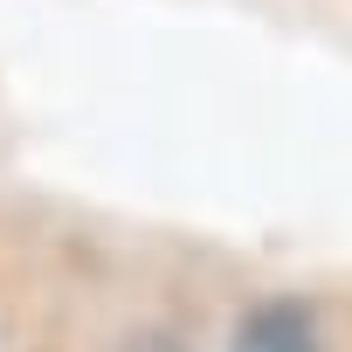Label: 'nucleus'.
I'll return each mask as SVG.
<instances>
[{
	"label": "nucleus",
	"mask_w": 352,
	"mask_h": 352,
	"mask_svg": "<svg viewBox=\"0 0 352 352\" xmlns=\"http://www.w3.org/2000/svg\"><path fill=\"white\" fill-rule=\"evenodd\" d=\"M242 352H311V318L297 304H263L242 318Z\"/></svg>",
	"instance_id": "nucleus-1"
},
{
	"label": "nucleus",
	"mask_w": 352,
	"mask_h": 352,
	"mask_svg": "<svg viewBox=\"0 0 352 352\" xmlns=\"http://www.w3.org/2000/svg\"><path fill=\"white\" fill-rule=\"evenodd\" d=\"M124 352H187L173 331H138V338H124Z\"/></svg>",
	"instance_id": "nucleus-2"
}]
</instances>
